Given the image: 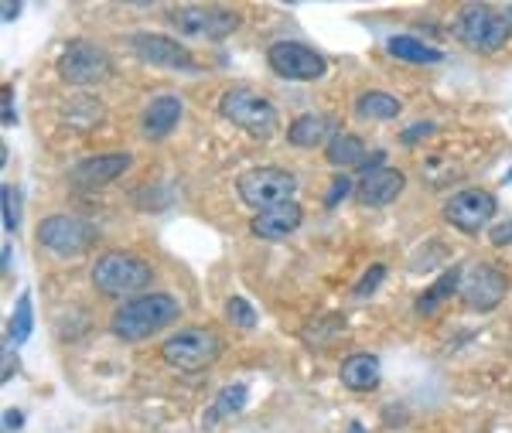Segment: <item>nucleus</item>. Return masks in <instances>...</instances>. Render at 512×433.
<instances>
[{
	"label": "nucleus",
	"mask_w": 512,
	"mask_h": 433,
	"mask_svg": "<svg viewBox=\"0 0 512 433\" xmlns=\"http://www.w3.org/2000/svg\"><path fill=\"white\" fill-rule=\"evenodd\" d=\"M0 14H4V21H7V24H11V21L21 14V4H11V0H4V4H0Z\"/></svg>",
	"instance_id": "obj_32"
},
{
	"label": "nucleus",
	"mask_w": 512,
	"mask_h": 433,
	"mask_svg": "<svg viewBox=\"0 0 512 433\" xmlns=\"http://www.w3.org/2000/svg\"><path fill=\"white\" fill-rule=\"evenodd\" d=\"M349 433H366V427H362V423H352Z\"/></svg>",
	"instance_id": "obj_36"
},
{
	"label": "nucleus",
	"mask_w": 512,
	"mask_h": 433,
	"mask_svg": "<svg viewBox=\"0 0 512 433\" xmlns=\"http://www.w3.org/2000/svg\"><path fill=\"white\" fill-rule=\"evenodd\" d=\"M461 273H465L461 266H451V270L444 273L441 280L431 283V287H427L424 294L417 297V314H434L437 307H441L454 294V290H461Z\"/></svg>",
	"instance_id": "obj_22"
},
{
	"label": "nucleus",
	"mask_w": 512,
	"mask_h": 433,
	"mask_svg": "<svg viewBox=\"0 0 512 433\" xmlns=\"http://www.w3.org/2000/svg\"><path fill=\"white\" fill-rule=\"evenodd\" d=\"M154 280V270L134 253H103L93 266V287L106 297L140 294Z\"/></svg>",
	"instance_id": "obj_3"
},
{
	"label": "nucleus",
	"mask_w": 512,
	"mask_h": 433,
	"mask_svg": "<svg viewBox=\"0 0 512 433\" xmlns=\"http://www.w3.org/2000/svg\"><path fill=\"white\" fill-rule=\"evenodd\" d=\"M332 130H335V120L325 113H304L287 127V140L294 147H321L328 140L332 144Z\"/></svg>",
	"instance_id": "obj_19"
},
{
	"label": "nucleus",
	"mask_w": 512,
	"mask_h": 433,
	"mask_svg": "<svg viewBox=\"0 0 512 433\" xmlns=\"http://www.w3.org/2000/svg\"><path fill=\"white\" fill-rule=\"evenodd\" d=\"M226 318L233 321L236 328H243V331L256 328V311H253V304L246 301V297H229V301H226Z\"/></svg>",
	"instance_id": "obj_27"
},
{
	"label": "nucleus",
	"mask_w": 512,
	"mask_h": 433,
	"mask_svg": "<svg viewBox=\"0 0 512 433\" xmlns=\"http://www.w3.org/2000/svg\"><path fill=\"white\" fill-rule=\"evenodd\" d=\"M386 280V266L383 263H373L369 266V273L362 277L359 283H355V297H369V294H376V287Z\"/></svg>",
	"instance_id": "obj_28"
},
{
	"label": "nucleus",
	"mask_w": 512,
	"mask_h": 433,
	"mask_svg": "<svg viewBox=\"0 0 512 433\" xmlns=\"http://www.w3.org/2000/svg\"><path fill=\"white\" fill-rule=\"evenodd\" d=\"M38 243L62 260H76L96 243V229L79 215H52L38 226Z\"/></svg>",
	"instance_id": "obj_8"
},
{
	"label": "nucleus",
	"mask_w": 512,
	"mask_h": 433,
	"mask_svg": "<svg viewBox=\"0 0 512 433\" xmlns=\"http://www.w3.org/2000/svg\"><path fill=\"white\" fill-rule=\"evenodd\" d=\"M236 191L246 205L256 212H267V208L294 202L297 178L287 174L284 168H250L246 174H239Z\"/></svg>",
	"instance_id": "obj_6"
},
{
	"label": "nucleus",
	"mask_w": 512,
	"mask_h": 433,
	"mask_svg": "<svg viewBox=\"0 0 512 433\" xmlns=\"http://www.w3.org/2000/svg\"><path fill=\"white\" fill-rule=\"evenodd\" d=\"M4 382H11V348H4Z\"/></svg>",
	"instance_id": "obj_35"
},
{
	"label": "nucleus",
	"mask_w": 512,
	"mask_h": 433,
	"mask_svg": "<svg viewBox=\"0 0 512 433\" xmlns=\"http://www.w3.org/2000/svg\"><path fill=\"white\" fill-rule=\"evenodd\" d=\"M267 62L280 79H291V82H315L328 69L325 58L315 48L301 45V41H277V45H270Z\"/></svg>",
	"instance_id": "obj_10"
},
{
	"label": "nucleus",
	"mask_w": 512,
	"mask_h": 433,
	"mask_svg": "<svg viewBox=\"0 0 512 433\" xmlns=\"http://www.w3.org/2000/svg\"><path fill=\"white\" fill-rule=\"evenodd\" d=\"M171 24L188 38H205V41H222L239 28V14L226 11V7H202V4H181L171 7Z\"/></svg>",
	"instance_id": "obj_7"
},
{
	"label": "nucleus",
	"mask_w": 512,
	"mask_h": 433,
	"mask_svg": "<svg viewBox=\"0 0 512 433\" xmlns=\"http://www.w3.org/2000/svg\"><path fill=\"white\" fill-rule=\"evenodd\" d=\"M427 133H434V123H414V127L403 133V144H417V140L427 137Z\"/></svg>",
	"instance_id": "obj_31"
},
{
	"label": "nucleus",
	"mask_w": 512,
	"mask_h": 433,
	"mask_svg": "<svg viewBox=\"0 0 512 433\" xmlns=\"http://www.w3.org/2000/svg\"><path fill=\"white\" fill-rule=\"evenodd\" d=\"M509 290V280L499 266L492 263H472L465 273H461V301H465L472 311H492V307L502 304Z\"/></svg>",
	"instance_id": "obj_11"
},
{
	"label": "nucleus",
	"mask_w": 512,
	"mask_h": 433,
	"mask_svg": "<svg viewBox=\"0 0 512 433\" xmlns=\"http://www.w3.org/2000/svg\"><path fill=\"white\" fill-rule=\"evenodd\" d=\"M458 38L475 52H499L512 38V18L489 4H465L458 14Z\"/></svg>",
	"instance_id": "obj_4"
},
{
	"label": "nucleus",
	"mask_w": 512,
	"mask_h": 433,
	"mask_svg": "<svg viewBox=\"0 0 512 433\" xmlns=\"http://www.w3.org/2000/svg\"><path fill=\"white\" fill-rule=\"evenodd\" d=\"M506 185H512V171H509V174H506Z\"/></svg>",
	"instance_id": "obj_37"
},
{
	"label": "nucleus",
	"mask_w": 512,
	"mask_h": 433,
	"mask_svg": "<svg viewBox=\"0 0 512 433\" xmlns=\"http://www.w3.org/2000/svg\"><path fill=\"white\" fill-rule=\"evenodd\" d=\"M21 423H24V416H21L18 410H7V413H4V427H7V430H18Z\"/></svg>",
	"instance_id": "obj_33"
},
{
	"label": "nucleus",
	"mask_w": 512,
	"mask_h": 433,
	"mask_svg": "<svg viewBox=\"0 0 512 433\" xmlns=\"http://www.w3.org/2000/svg\"><path fill=\"white\" fill-rule=\"evenodd\" d=\"M349 191H352V181H349V178H345V174H342V178H335V181H332V188H328V195H325V205H328V208H335L338 202H342L345 195H349Z\"/></svg>",
	"instance_id": "obj_29"
},
{
	"label": "nucleus",
	"mask_w": 512,
	"mask_h": 433,
	"mask_svg": "<svg viewBox=\"0 0 512 433\" xmlns=\"http://www.w3.org/2000/svg\"><path fill=\"white\" fill-rule=\"evenodd\" d=\"M161 355L178 372H202L222 355V338L212 328H185L164 341Z\"/></svg>",
	"instance_id": "obj_5"
},
{
	"label": "nucleus",
	"mask_w": 512,
	"mask_h": 433,
	"mask_svg": "<svg viewBox=\"0 0 512 433\" xmlns=\"http://www.w3.org/2000/svg\"><path fill=\"white\" fill-rule=\"evenodd\" d=\"M403 103L390 93H379V89H369V93H362L355 99V113L362 116V120H393V116H400Z\"/></svg>",
	"instance_id": "obj_23"
},
{
	"label": "nucleus",
	"mask_w": 512,
	"mask_h": 433,
	"mask_svg": "<svg viewBox=\"0 0 512 433\" xmlns=\"http://www.w3.org/2000/svg\"><path fill=\"white\" fill-rule=\"evenodd\" d=\"M130 48L137 52V58H144L147 65H158V69H175V72H195L198 62L192 58L185 45H178L168 35H151V31H140L130 38Z\"/></svg>",
	"instance_id": "obj_13"
},
{
	"label": "nucleus",
	"mask_w": 512,
	"mask_h": 433,
	"mask_svg": "<svg viewBox=\"0 0 512 433\" xmlns=\"http://www.w3.org/2000/svg\"><path fill=\"white\" fill-rule=\"evenodd\" d=\"M489 239H492V246H512V219L509 222H502V226H495L489 232Z\"/></svg>",
	"instance_id": "obj_30"
},
{
	"label": "nucleus",
	"mask_w": 512,
	"mask_h": 433,
	"mask_svg": "<svg viewBox=\"0 0 512 433\" xmlns=\"http://www.w3.org/2000/svg\"><path fill=\"white\" fill-rule=\"evenodd\" d=\"M181 113H185V103H181V96H154L151 106L144 110V137L147 140H164L171 130L178 127Z\"/></svg>",
	"instance_id": "obj_17"
},
{
	"label": "nucleus",
	"mask_w": 512,
	"mask_h": 433,
	"mask_svg": "<svg viewBox=\"0 0 512 433\" xmlns=\"http://www.w3.org/2000/svg\"><path fill=\"white\" fill-rule=\"evenodd\" d=\"M246 403H250V389H246V382H233V386H226L222 393L216 396V403H212L209 416H205V423H219V420H229V416L243 413Z\"/></svg>",
	"instance_id": "obj_24"
},
{
	"label": "nucleus",
	"mask_w": 512,
	"mask_h": 433,
	"mask_svg": "<svg viewBox=\"0 0 512 433\" xmlns=\"http://www.w3.org/2000/svg\"><path fill=\"white\" fill-rule=\"evenodd\" d=\"M506 14H509V18H512V11H506Z\"/></svg>",
	"instance_id": "obj_38"
},
{
	"label": "nucleus",
	"mask_w": 512,
	"mask_h": 433,
	"mask_svg": "<svg viewBox=\"0 0 512 433\" xmlns=\"http://www.w3.org/2000/svg\"><path fill=\"white\" fill-rule=\"evenodd\" d=\"M0 202H4V229L7 232H18L21 229V195L14 185L0 188Z\"/></svg>",
	"instance_id": "obj_26"
},
{
	"label": "nucleus",
	"mask_w": 512,
	"mask_h": 433,
	"mask_svg": "<svg viewBox=\"0 0 512 433\" xmlns=\"http://www.w3.org/2000/svg\"><path fill=\"white\" fill-rule=\"evenodd\" d=\"M31 331H35V307H31V294L24 290L18 297V304H14L11 324H7V338H11L14 345H24V341L31 338Z\"/></svg>",
	"instance_id": "obj_25"
},
{
	"label": "nucleus",
	"mask_w": 512,
	"mask_h": 433,
	"mask_svg": "<svg viewBox=\"0 0 512 433\" xmlns=\"http://www.w3.org/2000/svg\"><path fill=\"white\" fill-rule=\"evenodd\" d=\"M495 212H499V202H495L492 191H482V188L458 191V195L444 205V219H448L454 229L468 232V236H478V232L495 219Z\"/></svg>",
	"instance_id": "obj_12"
},
{
	"label": "nucleus",
	"mask_w": 512,
	"mask_h": 433,
	"mask_svg": "<svg viewBox=\"0 0 512 433\" xmlns=\"http://www.w3.org/2000/svg\"><path fill=\"white\" fill-rule=\"evenodd\" d=\"M181 318V304L171 294H140L123 301L113 314V335L123 341H144L158 335L161 328Z\"/></svg>",
	"instance_id": "obj_1"
},
{
	"label": "nucleus",
	"mask_w": 512,
	"mask_h": 433,
	"mask_svg": "<svg viewBox=\"0 0 512 433\" xmlns=\"http://www.w3.org/2000/svg\"><path fill=\"white\" fill-rule=\"evenodd\" d=\"M386 48H390V55L400 58V62H414V65H437V62H444L441 48L424 45V41L414 38V35H393L390 41H386Z\"/></svg>",
	"instance_id": "obj_20"
},
{
	"label": "nucleus",
	"mask_w": 512,
	"mask_h": 433,
	"mask_svg": "<svg viewBox=\"0 0 512 433\" xmlns=\"http://www.w3.org/2000/svg\"><path fill=\"white\" fill-rule=\"evenodd\" d=\"M301 219H304V208L297 202H287V205L267 208V212H256L250 229H253V236L267 239V243H277V239L291 236V232L301 226Z\"/></svg>",
	"instance_id": "obj_16"
},
{
	"label": "nucleus",
	"mask_w": 512,
	"mask_h": 433,
	"mask_svg": "<svg viewBox=\"0 0 512 433\" xmlns=\"http://www.w3.org/2000/svg\"><path fill=\"white\" fill-rule=\"evenodd\" d=\"M130 168V154H96V157H86V161H79L76 168H72V185L79 188H103L110 185V181H117L123 171Z\"/></svg>",
	"instance_id": "obj_14"
},
{
	"label": "nucleus",
	"mask_w": 512,
	"mask_h": 433,
	"mask_svg": "<svg viewBox=\"0 0 512 433\" xmlns=\"http://www.w3.org/2000/svg\"><path fill=\"white\" fill-rule=\"evenodd\" d=\"M325 157L332 168H362L366 164V144L352 133H335Z\"/></svg>",
	"instance_id": "obj_21"
},
{
	"label": "nucleus",
	"mask_w": 512,
	"mask_h": 433,
	"mask_svg": "<svg viewBox=\"0 0 512 433\" xmlns=\"http://www.w3.org/2000/svg\"><path fill=\"white\" fill-rule=\"evenodd\" d=\"M113 62L93 41H72L59 55V76L69 86H96V82L110 79Z\"/></svg>",
	"instance_id": "obj_9"
},
{
	"label": "nucleus",
	"mask_w": 512,
	"mask_h": 433,
	"mask_svg": "<svg viewBox=\"0 0 512 433\" xmlns=\"http://www.w3.org/2000/svg\"><path fill=\"white\" fill-rule=\"evenodd\" d=\"M14 123V110H11V96L4 93V127H11Z\"/></svg>",
	"instance_id": "obj_34"
},
{
	"label": "nucleus",
	"mask_w": 512,
	"mask_h": 433,
	"mask_svg": "<svg viewBox=\"0 0 512 433\" xmlns=\"http://www.w3.org/2000/svg\"><path fill=\"white\" fill-rule=\"evenodd\" d=\"M403 185H407L403 171L383 168V171L366 174V178L359 181V188H355V198H359V205L383 208V205H390V202H396V198L403 195Z\"/></svg>",
	"instance_id": "obj_15"
},
{
	"label": "nucleus",
	"mask_w": 512,
	"mask_h": 433,
	"mask_svg": "<svg viewBox=\"0 0 512 433\" xmlns=\"http://www.w3.org/2000/svg\"><path fill=\"white\" fill-rule=\"evenodd\" d=\"M342 382L352 389V393H373V389L383 382V365H379L376 355H349L342 362Z\"/></svg>",
	"instance_id": "obj_18"
},
{
	"label": "nucleus",
	"mask_w": 512,
	"mask_h": 433,
	"mask_svg": "<svg viewBox=\"0 0 512 433\" xmlns=\"http://www.w3.org/2000/svg\"><path fill=\"white\" fill-rule=\"evenodd\" d=\"M219 113L226 116L233 127L246 130L250 137H260V140H270L280 130L274 103H270L267 96L256 93V89H250V86L226 89L222 99H219Z\"/></svg>",
	"instance_id": "obj_2"
}]
</instances>
